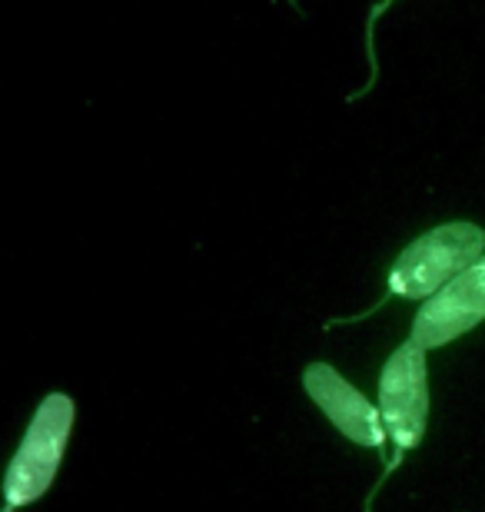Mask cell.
<instances>
[{
	"label": "cell",
	"mask_w": 485,
	"mask_h": 512,
	"mask_svg": "<svg viewBox=\"0 0 485 512\" xmlns=\"http://www.w3.org/2000/svg\"><path fill=\"white\" fill-rule=\"evenodd\" d=\"M379 413H383L386 433L392 439V456L386 459L383 479L373 486L369 506L379 493V486L386 483V476L392 469H399V463L406 459L412 449L422 443L429 423V366H426V350L416 340H406L396 353L389 356V363L383 366L379 376Z\"/></svg>",
	"instance_id": "obj_2"
},
{
	"label": "cell",
	"mask_w": 485,
	"mask_h": 512,
	"mask_svg": "<svg viewBox=\"0 0 485 512\" xmlns=\"http://www.w3.org/2000/svg\"><path fill=\"white\" fill-rule=\"evenodd\" d=\"M389 4L392 0H379V4L369 10V20H366V57H369V80H366V87L363 90H356L353 97H346L349 104H353V100H359V97H366L369 90H373V84H376V74H379V60H376V24H379V17L386 14L389 10Z\"/></svg>",
	"instance_id": "obj_6"
},
{
	"label": "cell",
	"mask_w": 485,
	"mask_h": 512,
	"mask_svg": "<svg viewBox=\"0 0 485 512\" xmlns=\"http://www.w3.org/2000/svg\"><path fill=\"white\" fill-rule=\"evenodd\" d=\"M290 4H293V7H296V0H290Z\"/></svg>",
	"instance_id": "obj_7"
},
{
	"label": "cell",
	"mask_w": 485,
	"mask_h": 512,
	"mask_svg": "<svg viewBox=\"0 0 485 512\" xmlns=\"http://www.w3.org/2000/svg\"><path fill=\"white\" fill-rule=\"evenodd\" d=\"M485 320V260L472 263L439 293H432L412 320V336L422 350H436Z\"/></svg>",
	"instance_id": "obj_4"
},
{
	"label": "cell",
	"mask_w": 485,
	"mask_h": 512,
	"mask_svg": "<svg viewBox=\"0 0 485 512\" xmlns=\"http://www.w3.org/2000/svg\"><path fill=\"white\" fill-rule=\"evenodd\" d=\"M303 386L309 399L323 409L339 433H343L349 443L363 446V449H376V453L386 456V423L379 406H373L369 399L359 393L356 386H349L343 376H339L329 363H309L303 373Z\"/></svg>",
	"instance_id": "obj_5"
},
{
	"label": "cell",
	"mask_w": 485,
	"mask_h": 512,
	"mask_svg": "<svg viewBox=\"0 0 485 512\" xmlns=\"http://www.w3.org/2000/svg\"><path fill=\"white\" fill-rule=\"evenodd\" d=\"M485 250V230L476 223H442V227L422 233L412 240L399 260L389 270L386 296L373 306V313L383 306L389 296H402V300H429L439 293L449 280H456L462 270L479 263Z\"/></svg>",
	"instance_id": "obj_1"
},
{
	"label": "cell",
	"mask_w": 485,
	"mask_h": 512,
	"mask_svg": "<svg viewBox=\"0 0 485 512\" xmlns=\"http://www.w3.org/2000/svg\"><path fill=\"white\" fill-rule=\"evenodd\" d=\"M77 406L67 393H50L30 419L20 449L14 453L4 476V512L37 503L54 483L60 459L67 453V439L74 429Z\"/></svg>",
	"instance_id": "obj_3"
}]
</instances>
